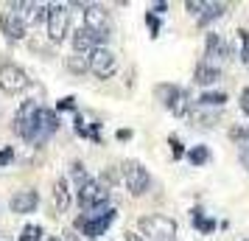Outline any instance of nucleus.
I'll return each mask as SVG.
<instances>
[{
	"label": "nucleus",
	"mask_w": 249,
	"mask_h": 241,
	"mask_svg": "<svg viewBox=\"0 0 249 241\" xmlns=\"http://www.w3.org/2000/svg\"><path fill=\"white\" fill-rule=\"evenodd\" d=\"M193 121H196V127H213L215 115H210V112H202V115H193Z\"/></svg>",
	"instance_id": "obj_31"
},
{
	"label": "nucleus",
	"mask_w": 249,
	"mask_h": 241,
	"mask_svg": "<svg viewBox=\"0 0 249 241\" xmlns=\"http://www.w3.org/2000/svg\"><path fill=\"white\" fill-rule=\"evenodd\" d=\"M126 241H146L143 236H137V233H126Z\"/></svg>",
	"instance_id": "obj_37"
},
{
	"label": "nucleus",
	"mask_w": 249,
	"mask_h": 241,
	"mask_svg": "<svg viewBox=\"0 0 249 241\" xmlns=\"http://www.w3.org/2000/svg\"><path fill=\"white\" fill-rule=\"evenodd\" d=\"M68 70L70 73H76V76L87 73V70H90V56H84V54H73V56H68Z\"/></svg>",
	"instance_id": "obj_19"
},
{
	"label": "nucleus",
	"mask_w": 249,
	"mask_h": 241,
	"mask_svg": "<svg viewBox=\"0 0 249 241\" xmlns=\"http://www.w3.org/2000/svg\"><path fill=\"white\" fill-rule=\"evenodd\" d=\"M118 210L115 207H104V210H92V213H84V216L76 219V227L84 230V236H90V241H98V236H104L109 224L115 222Z\"/></svg>",
	"instance_id": "obj_2"
},
{
	"label": "nucleus",
	"mask_w": 249,
	"mask_h": 241,
	"mask_svg": "<svg viewBox=\"0 0 249 241\" xmlns=\"http://www.w3.org/2000/svg\"><path fill=\"white\" fill-rule=\"evenodd\" d=\"M188 160H191L193 166H204V163L210 160V149H207V146H193V149L188 151Z\"/></svg>",
	"instance_id": "obj_23"
},
{
	"label": "nucleus",
	"mask_w": 249,
	"mask_h": 241,
	"mask_svg": "<svg viewBox=\"0 0 249 241\" xmlns=\"http://www.w3.org/2000/svg\"><path fill=\"white\" fill-rule=\"evenodd\" d=\"M230 138H232V143H238V146L249 149V127H235L232 132H230Z\"/></svg>",
	"instance_id": "obj_25"
},
{
	"label": "nucleus",
	"mask_w": 249,
	"mask_h": 241,
	"mask_svg": "<svg viewBox=\"0 0 249 241\" xmlns=\"http://www.w3.org/2000/svg\"><path fill=\"white\" fill-rule=\"evenodd\" d=\"M230 98H227V93L221 90H204L202 98H199V104L202 107H221V104H227Z\"/></svg>",
	"instance_id": "obj_20"
},
{
	"label": "nucleus",
	"mask_w": 249,
	"mask_h": 241,
	"mask_svg": "<svg viewBox=\"0 0 249 241\" xmlns=\"http://www.w3.org/2000/svg\"><path fill=\"white\" fill-rule=\"evenodd\" d=\"M171 112L177 115V118H182V115H188V112H191V101H188V93H185V90H182V95L177 98V104L171 107Z\"/></svg>",
	"instance_id": "obj_26"
},
{
	"label": "nucleus",
	"mask_w": 249,
	"mask_h": 241,
	"mask_svg": "<svg viewBox=\"0 0 249 241\" xmlns=\"http://www.w3.org/2000/svg\"><path fill=\"white\" fill-rule=\"evenodd\" d=\"M193 224H196L199 233H213L215 230V222L207 219V216H202V210H193Z\"/></svg>",
	"instance_id": "obj_24"
},
{
	"label": "nucleus",
	"mask_w": 249,
	"mask_h": 241,
	"mask_svg": "<svg viewBox=\"0 0 249 241\" xmlns=\"http://www.w3.org/2000/svg\"><path fill=\"white\" fill-rule=\"evenodd\" d=\"M227 14V6L224 3H204V9H202V14H199V25H210L213 20H218V17H224Z\"/></svg>",
	"instance_id": "obj_16"
},
{
	"label": "nucleus",
	"mask_w": 249,
	"mask_h": 241,
	"mask_svg": "<svg viewBox=\"0 0 249 241\" xmlns=\"http://www.w3.org/2000/svg\"><path fill=\"white\" fill-rule=\"evenodd\" d=\"M221 37L218 34H207V51H204V59H221Z\"/></svg>",
	"instance_id": "obj_21"
},
{
	"label": "nucleus",
	"mask_w": 249,
	"mask_h": 241,
	"mask_svg": "<svg viewBox=\"0 0 249 241\" xmlns=\"http://www.w3.org/2000/svg\"><path fill=\"white\" fill-rule=\"evenodd\" d=\"M168 143L174 146V157H182V154H185V149L179 146V138H177V135H171V138H168Z\"/></svg>",
	"instance_id": "obj_34"
},
{
	"label": "nucleus",
	"mask_w": 249,
	"mask_h": 241,
	"mask_svg": "<svg viewBox=\"0 0 249 241\" xmlns=\"http://www.w3.org/2000/svg\"><path fill=\"white\" fill-rule=\"evenodd\" d=\"M137 227L146 241H177V222L171 216H143L137 222Z\"/></svg>",
	"instance_id": "obj_1"
},
{
	"label": "nucleus",
	"mask_w": 249,
	"mask_h": 241,
	"mask_svg": "<svg viewBox=\"0 0 249 241\" xmlns=\"http://www.w3.org/2000/svg\"><path fill=\"white\" fill-rule=\"evenodd\" d=\"M154 93H157V98L165 104L168 110L177 104V98L182 95V90H179V87H174V84H157V87H154Z\"/></svg>",
	"instance_id": "obj_17"
},
{
	"label": "nucleus",
	"mask_w": 249,
	"mask_h": 241,
	"mask_svg": "<svg viewBox=\"0 0 249 241\" xmlns=\"http://www.w3.org/2000/svg\"><path fill=\"white\" fill-rule=\"evenodd\" d=\"M109 202V191L104 188L98 180H90L79 188V205L84 213H92V210H101L104 205Z\"/></svg>",
	"instance_id": "obj_5"
},
{
	"label": "nucleus",
	"mask_w": 249,
	"mask_h": 241,
	"mask_svg": "<svg viewBox=\"0 0 249 241\" xmlns=\"http://www.w3.org/2000/svg\"><path fill=\"white\" fill-rule=\"evenodd\" d=\"M221 79V70L210 65V62H202V65H196V73H193V81L196 84H202V87H210L215 81Z\"/></svg>",
	"instance_id": "obj_14"
},
{
	"label": "nucleus",
	"mask_w": 249,
	"mask_h": 241,
	"mask_svg": "<svg viewBox=\"0 0 249 241\" xmlns=\"http://www.w3.org/2000/svg\"><path fill=\"white\" fill-rule=\"evenodd\" d=\"M238 39H241V59H244V65H249V31L247 28H238Z\"/></svg>",
	"instance_id": "obj_28"
},
{
	"label": "nucleus",
	"mask_w": 249,
	"mask_h": 241,
	"mask_svg": "<svg viewBox=\"0 0 249 241\" xmlns=\"http://www.w3.org/2000/svg\"><path fill=\"white\" fill-rule=\"evenodd\" d=\"M118 180H121V174L115 171V166H109V168H107V171L101 174V180H98V183H101L104 188H107V191H109L112 185H118Z\"/></svg>",
	"instance_id": "obj_27"
},
{
	"label": "nucleus",
	"mask_w": 249,
	"mask_h": 241,
	"mask_svg": "<svg viewBox=\"0 0 249 241\" xmlns=\"http://www.w3.org/2000/svg\"><path fill=\"white\" fill-rule=\"evenodd\" d=\"M65 110H76V98H73V95H65V98H59L56 112H65Z\"/></svg>",
	"instance_id": "obj_30"
},
{
	"label": "nucleus",
	"mask_w": 249,
	"mask_h": 241,
	"mask_svg": "<svg viewBox=\"0 0 249 241\" xmlns=\"http://www.w3.org/2000/svg\"><path fill=\"white\" fill-rule=\"evenodd\" d=\"M84 28H90L92 34L101 37V42H107V39H109V34H112L109 14L104 12L101 6H87V12H84Z\"/></svg>",
	"instance_id": "obj_9"
},
{
	"label": "nucleus",
	"mask_w": 249,
	"mask_h": 241,
	"mask_svg": "<svg viewBox=\"0 0 249 241\" xmlns=\"http://www.w3.org/2000/svg\"><path fill=\"white\" fill-rule=\"evenodd\" d=\"M56 129H59V112L56 110H48V107H39L36 110V132H34V140L31 143H42Z\"/></svg>",
	"instance_id": "obj_10"
},
{
	"label": "nucleus",
	"mask_w": 249,
	"mask_h": 241,
	"mask_svg": "<svg viewBox=\"0 0 249 241\" xmlns=\"http://www.w3.org/2000/svg\"><path fill=\"white\" fill-rule=\"evenodd\" d=\"M70 177H73V183L79 185H84V183H90V174H87V168H84V163L81 160H73V166H70Z\"/></svg>",
	"instance_id": "obj_22"
},
{
	"label": "nucleus",
	"mask_w": 249,
	"mask_h": 241,
	"mask_svg": "<svg viewBox=\"0 0 249 241\" xmlns=\"http://www.w3.org/2000/svg\"><path fill=\"white\" fill-rule=\"evenodd\" d=\"M25 28H28V25H25V20H23V17H17V14H3V17H0V31L9 37L12 42L23 39Z\"/></svg>",
	"instance_id": "obj_13"
},
{
	"label": "nucleus",
	"mask_w": 249,
	"mask_h": 241,
	"mask_svg": "<svg viewBox=\"0 0 249 241\" xmlns=\"http://www.w3.org/2000/svg\"><path fill=\"white\" fill-rule=\"evenodd\" d=\"M185 6H188V12H193V14H202V9H204L202 0H188Z\"/></svg>",
	"instance_id": "obj_35"
},
{
	"label": "nucleus",
	"mask_w": 249,
	"mask_h": 241,
	"mask_svg": "<svg viewBox=\"0 0 249 241\" xmlns=\"http://www.w3.org/2000/svg\"><path fill=\"white\" fill-rule=\"evenodd\" d=\"M146 23H148V31H151V37H157V34H160V20H157V14H148Z\"/></svg>",
	"instance_id": "obj_33"
},
{
	"label": "nucleus",
	"mask_w": 249,
	"mask_h": 241,
	"mask_svg": "<svg viewBox=\"0 0 249 241\" xmlns=\"http://www.w3.org/2000/svg\"><path fill=\"white\" fill-rule=\"evenodd\" d=\"M39 239H42V227L39 224H28L23 230V236H20V241H39Z\"/></svg>",
	"instance_id": "obj_29"
},
{
	"label": "nucleus",
	"mask_w": 249,
	"mask_h": 241,
	"mask_svg": "<svg viewBox=\"0 0 249 241\" xmlns=\"http://www.w3.org/2000/svg\"><path fill=\"white\" fill-rule=\"evenodd\" d=\"M124 183H126V188H129L132 196H143L148 191V185H151V177H148L143 163L126 160L124 163Z\"/></svg>",
	"instance_id": "obj_6"
},
{
	"label": "nucleus",
	"mask_w": 249,
	"mask_h": 241,
	"mask_svg": "<svg viewBox=\"0 0 249 241\" xmlns=\"http://www.w3.org/2000/svg\"><path fill=\"white\" fill-rule=\"evenodd\" d=\"M90 70H92V76H98V79H109L118 70V59H115V54L107 45H101L90 54Z\"/></svg>",
	"instance_id": "obj_8"
},
{
	"label": "nucleus",
	"mask_w": 249,
	"mask_h": 241,
	"mask_svg": "<svg viewBox=\"0 0 249 241\" xmlns=\"http://www.w3.org/2000/svg\"><path fill=\"white\" fill-rule=\"evenodd\" d=\"M12 157H14V151L9 149V146H6V149H0V163H3V166H6V163H12Z\"/></svg>",
	"instance_id": "obj_36"
},
{
	"label": "nucleus",
	"mask_w": 249,
	"mask_h": 241,
	"mask_svg": "<svg viewBox=\"0 0 249 241\" xmlns=\"http://www.w3.org/2000/svg\"><path fill=\"white\" fill-rule=\"evenodd\" d=\"M31 87V76L23 68H17L12 62H3L0 65V90L9 93V95H20Z\"/></svg>",
	"instance_id": "obj_3"
},
{
	"label": "nucleus",
	"mask_w": 249,
	"mask_h": 241,
	"mask_svg": "<svg viewBox=\"0 0 249 241\" xmlns=\"http://www.w3.org/2000/svg\"><path fill=\"white\" fill-rule=\"evenodd\" d=\"M118 138H121V140H129V138H132V132H129V129H121V132H118Z\"/></svg>",
	"instance_id": "obj_38"
},
{
	"label": "nucleus",
	"mask_w": 249,
	"mask_h": 241,
	"mask_svg": "<svg viewBox=\"0 0 249 241\" xmlns=\"http://www.w3.org/2000/svg\"><path fill=\"white\" fill-rule=\"evenodd\" d=\"M39 205V194L34 188H23V191H14L9 199V210L12 213H34Z\"/></svg>",
	"instance_id": "obj_11"
},
{
	"label": "nucleus",
	"mask_w": 249,
	"mask_h": 241,
	"mask_svg": "<svg viewBox=\"0 0 249 241\" xmlns=\"http://www.w3.org/2000/svg\"><path fill=\"white\" fill-rule=\"evenodd\" d=\"M101 45H104L101 37L92 34L90 28H84V25H81V28H76V31H73V51H76V54L90 56L92 51H95V48H101Z\"/></svg>",
	"instance_id": "obj_12"
},
{
	"label": "nucleus",
	"mask_w": 249,
	"mask_h": 241,
	"mask_svg": "<svg viewBox=\"0 0 249 241\" xmlns=\"http://www.w3.org/2000/svg\"><path fill=\"white\" fill-rule=\"evenodd\" d=\"M51 17V6H31V12L25 14V25H36V23H48Z\"/></svg>",
	"instance_id": "obj_18"
},
{
	"label": "nucleus",
	"mask_w": 249,
	"mask_h": 241,
	"mask_svg": "<svg viewBox=\"0 0 249 241\" xmlns=\"http://www.w3.org/2000/svg\"><path fill=\"white\" fill-rule=\"evenodd\" d=\"M165 9H168V6H165V3H157V6H154V12H151V14H162V12H165Z\"/></svg>",
	"instance_id": "obj_39"
},
{
	"label": "nucleus",
	"mask_w": 249,
	"mask_h": 241,
	"mask_svg": "<svg viewBox=\"0 0 249 241\" xmlns=\"http://www.w3.org/2000/svg\"><path fill=\"white\" fill-rule=\"evenodd\" d=\"M68 31H70L68 6H51V17H48V37H51V42H53V45L65 42Z\"/></svg>",
	"instance_id": "obj_7"
},
{
	"label": "nucleus",
	"mask_w": 249,
	"mask_h": 241,
	"mask_svg": "<svg viewBox=\"0 0 249 241\" xmlns=\"http://www.w3.org/2000/svg\"><path fill=\"white\" fill-rule=\"evenodd\" d=\"M53 205H56L59 213H65L70 207V185L65 177H59L56 183H53Z\"/></svg>",
	"instance_id": "obj_15"
},
{
	"label": "nucleus",
	"mask_w": 249,
	"mask_h": 241,
	"mask_svg": "<svg viewBox=\"0 0 249 241\" xmlns=\"http://www.w3.org/2000/svg\"><path fill=\"white\" fill-rule=\"evenodd\" d=\"M48 241H62V239H48Z\"/></svg>",
	"instance_id": "obj_40"
},
{
	"label": "nucleus",
	"mask_w": 249,
	"mask_h": 241,
	"mask_svg": "<svg viewBox=\"0 0 249 241\" xmlns=\"http://www.w3.org/2000/svg\"><path fill=\"white\" fill-rule=\"evenodd\" d=\"M36 110H39L36 101H25V104H20V110H17V115H14V121H12L14 135L28 140V143L34 140V132H36Z\"/></svg>",
	"instance_id": "obj_4"
},
{
	"label": "nucleus",
	"mask_w": 249,
	"mask_h": 241,
	"mask_svg": "<svg viewBox=\"0 0 249 241\" xmlns=\"http://www.w3.org/2000/svg\"><path fill=\"white\" fill-rule=\"evenodd\" d=\"M238 107H241V112L244 115H249V87L241 90V95H238Z\"/></svg>",
	"instance_id": "obj_32"
}]
</instances>
